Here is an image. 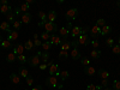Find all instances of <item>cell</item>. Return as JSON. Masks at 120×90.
<instances>
[{"mask_svg":"<svg viewBox=\"0 0 120 90\" xmlns=\"http://www.w3.org/2000/svg\"><path fill=\"white\" fill-rule=\"evenodd\" d=\"M70 55H71V58L73 60L82 59V54H81V51H79V48H78V43H77L76 40L72 41V51H71V53H70Z\"/></svg>","mask_w":120,"mask_h":90,"instance_id":"cell-1","label":"cell"},{"mask_svg":"<svg viewBox=\"0 0 120 90\" xmlns=\"http://www.w3.org/2000/svg\"><path fill=\"white\" fill-rule=\"evenodd\" d=\"M78 13H79V11H78V8H76V7L67 10V12H66V15H65V17H66V19H67V22L76 21L77 17H78Z\"/></svg>","mask_w":120,"mask_h":90,"instance_id":"cell-2","label":"cell"},{"mask_svg":"<svg viewBox=\"0 0 120 90\" xmlns=\"http://www.w3.org/2000/svg\"><path fill=\"white\" fill-rule=\"evenodd\" d=\"M76 41H77L78 46L81 45V46L86 47V46H89V45H90V41H91V40L89 38V35H88V34H82L78 38H76Z\"/></svg>","mask_w":120,"mask_h":90,"instance_id":"cell-3","label":"cell"},{"mask_svg":"<svg viewBox=\"0 0 120 90\" xmlns=\"http://www.w3.org/2000/svg\"><path fill=\"white\" fill-rule=\"evenodd\" d=\"M89 36L91 37L93 40H97L98 36H101V28L97 26V25L91 26L90 30H89Z\"/></svg>","mask_w":120,"mask_h":90,"instance_id":"cell-4","label":"cell"},{"mask_svg":"<svg viewBox=\"0 0 120 90\" xmlns=\"http://www.w3.org/2000/svg\"><path fill=\"white\" fill-rule=\"evenodd\" d=\"M28 64L30 67H38L40 64H41V59L40 56L36 54V55H33V56H29L28 58Z\"/></svg>","mask_w":120,"mask_h":90,"instance_id":"cell-5","label":"cell"},{"mask_svg":"<svg viewBox=\"0 0 120 90\" xmlns=\"http://www.w3.org/2000/svg\"><path fill=\"white\" fill-rule=\"evenodd\" d=\"M43 28H45V31L48 33V34L58 31V30H59V28H58V25L55 23H51V22H48V21L43 24Z\"/></svg>","mask_w":120,"mask_h":90,"instance_id":"cell-6","label":"cell"},{"mask_svg":"<svg viewBox=\"0 0 120 90\" xmlns=\"http://www.w3.org/2000/svg\"><path fill=\"white\" fill-rule=\"evenodd\" d=\"M46 84L49 85L51 88H58V85H59V78L56 76H49L46 79Z\"/></svg>","mask_w":120,"mask_h":90,"instance_id":"cell-7","label":"cell"},{"mask_svg":"<svg viewBox=\"0 0 120 90\" xmlns=\"http://www.w3.org/2000/svg\"><path fill=\"white\" fill-rule=\"evenodd\" d=\"M82 34H83V28H81V26H72V29H71V37L72 38L76 40Z\"/></svg>","mask_w":120,"mask_h":90,"instance_id":"cell-8","label":"cell"},{"mask_svg":"<svg viewBox=\"0 0 120 90\" xmlns=\"http://www.w3.org/2000/svg\"><path fill=\"white\" fill-rule=\"evenodd\" d=\"M37 55L40 56V59H41V64H47L49 60H51V54H49L48 52H41L40 51L37 53Z\"/></svg>","mask_w":120,"mask_h":90,"instance_id":"cell-9","label":"cell"},{"mask_svg":"<svg viewBox=\"0 0 120 90\" xmlns=\"http://www.w3.org/2000/svg\"><path fill=\"white\" fill-rule=\"evenodd\" d=\"M49 42L52 43V46H60L63 42V38H60V36L55 35V34H51V40Z\"/></svg>","mask_w":120,"mask_h":90,"instance_id":"cell-10","label":"cell"},{"mask_svg":"<svg viewBox=\"0 0 120 90\" xmlns=\"http://www.w3.org/2000/svg\"><path fill=\"white\" fill-rule=\"evenodd\" d=\"M13 48V43L12 42H10L7 38H1V36H0V48H3V49H7V48Z\"/></svg>","mask_w":120,"mask_h":90,"instance_id":"cell-11","label":"cell"},{"mask_svg":"<svg viewBox=\"0 0 120 90\" xmlns=\"http://www.w3.org/2000/svg\"><path fill=\"white\" fill-rule=\"evenodd\" d=\"M70 48H72V42L68 41V40H63L61 45H60V51H66V52H68Z\"/></svg>","mask_w":120,"mask_h":90,"instance_id":"cell-12","label":"cell"},{"mask_svg":"<svg viewBox=\"0 0 120 90\" xmlns=\"http://www.w3.org/2000/svg\"><path fill=\"white\" fill-rule=\"evenodd\" d=\"M48 73L49 76H56L59 77V66L56 64H53L52 66L48 67Z\"/></svg>","mask_w":120,"mask_h":90,"instance_id":"cell-13","label":"cell"},{"mask_svg":"<svg viewBox=\"0 0 120 90\" xmlns=\"http://www.w3.org/2000/svg\"><path fill=\"white\" fill-rule=\"evenodd\" d=\"M0 30H3V31H6V33H11L12 31V26L7 21H4L0 23Z\"/></svg>","mask_w":120,"mask_h":90,"instance_id":"cell-14","label":"cell"},{"mask_svg":"<svg viewBox=\"0 0 120 90\" xmlns=\"http://www.w3.org/2000/svg\"><path fill=\"white\" fill-rule=\"evenodd\" d=\"M59 34H60V37L63 40H67L68 36H70V30L66 26H63V28L59 29Z\"/></svg>","mask_w":120,"mask_h":90,"instance_id":"cell-15","label":"cell"},{"mask_svg":"<svg viewBox=\"0 0 120 90\" xmlns=\"http://www.w3.org/2000/svg\"><path fill=\"white\" fill-rule=\"evenodd\" d=\"M31 19H33V16H31V13H23L22 15V18H21V22H22V24H29L30 22H31Z\"/></svg>","mask_w":120,"mask_h":90,"instance_id":"cell-16","label":"cell"},{"mask_svg":"<svg viewBox=\"0 0 120 90\" xmlns=\"http://www.w3.org/2000/svg\"><path fill=\"white\" fill-rule=\"evenodd\" d=\"M24 45H22V43H19V45H16L15 47H13V53L16 54V55H21V54H23L24 53Z\"/></svg>","mask_w":120,"mask_h":90,"instance_id":"cell-17","label":"cell"},{"mask_svg":"<svg viewBox=\"0 0 120 90\" xmlns=\"http://www.w3.org/2000/svg\"><path fill=\"white\" fill-rule=\"evenodd\" d=\"M10 81H11V83H12V84L18 85L19 83H21L22 78L19 77V75H18V73H11V76H10Z\"/></svg>","mask_w":120,"mask_h":90,"instance_id":"cell-18","label":"cell"},{"mask_svg":"<svg viewBox=\"0 0 120 90\" xmlns=\"http://www.w3.org/2000/svg\"><path fill=\"white\" fill-rule=\"evenodd\" d=\"M84 73H85L86 76H90V77H91V76H95L97 72H96V68H95V67H93L91 65H90V66L84 67Z\"/></svg>","mask_w":120,"mask_h":90,"instance_id":"cell-19","label":"cell"},{"mask_svg":"<svg viewBox=\"0 0 120 90\" xmlns=\"http://www.w3.org/2000/svg\"><path fill=\"white\" fill-rule=\"evenodd\" d=\"M56 16H58V13L54 11V10H51V11L47 13V21L51 22V23H54L55 19H56Z\"/></svg>","mask_w":120,"mask_h":90,"instance_id":"cell-20","label":"cell"},{"mask_svg":"<svg viewBox=\"0 0 120 90\" xmlns=\"http://www.w3.org/2000/svg\"><path fill=\"white\" fill-rule=\"evenodd\" d=\"M12 12V7L10 6V5H1V7H0V13H3V15H8V13H11Z\"/></svg>","mask_w":120,"mask_h":90,"instance_id":"cell-21","label":"cell"},{"mask_svg":"<svg viewBox=\"0 0 120 90\" xmlns=\"http://www.w3.org/2000/svg\"><path fill=\"white\" fill-rule=\"evenodd\" d=\"M97 75H98V77L101 79H108L109 78V72L107 71V70H105V68H100Z\"/></svg>","mask_w":120,"mask_h":90,"instance_id":"cell-22","label":"cell"},{"mask_svg":"<svg viewBox=\"0 0 120 90\" xmlns=\"http://www.w3.org/2000/svg\"><path fill=\"white\" fill-rule=\"evenodd\" d=\"M24 49H25V51H29V52L34 51V49H35V45H34V41H33V40H28V41L25 42Z\"/></svg>","mask_w":120,"mask_h":90,"instance_id":"cell-23","label":"cell"},{"mask_svg":"<svg viewBox=\"0 0 120 90\" xmlns=\"http://www.w3.org/2000/svg\"><path fill=\"white\" fill-rule=\"evenodd\" d=\"M18 38V31L17 30H12L11 33H8V36H7V40L10 42H13Z\"/></svg>","mask_w":120,"mask_h":90,"instance_id":"cell-24","label":"cell"},{"mask_svg":"<svg viewBox=\"0 0 120 90\" xmlns=\"http://www.w3.org/2000/svg\"><path fill=\"white\" fill-rule=\"evenodd\" d=\"M18 75H19L21 78H26V77H29V70L25 68V67H19Z\"/></svg>","mask_w":120,"mask_h":90,"instance_id":"cell-25","label":"cell"},{"mask_svg":"<svg viewBox=\"0 0 120 90\" xmlns=\"http://www.w3.org/2000/svg\"><path fill=\"white\" fill-rule=\"evenodd\" d=\"M109 33H112V26L111 25H105L101 28V36H107Z\"/></svg>","mask_w":120,"mask_h":90,"instance_id":"cell-26","label":"cell"},{"mask_svg":"<svg viewBox=\"0 0 120 90\" xmlns=\"http://www.w3.org/2000/svg\"><path fill=\"white\" fill-rule=\"evenodd\" d=\"M17 60V55L12 52V53H8L7 54V56H6V61L7 63H10V64H12V63H15Z\"/></svg>","mask_w":120,"mask_h":90,"instance_id":"cell-27","label":"cell"},{"mask_svg":"<svg viewBox=\"0 0 120 90\" xmlns=\"http://www.w3.org/2000/svg\"><path fill=\"white\" fill-rule=\"evenodd\" d=\"M90 56L95 60L100 59V56H101V51H100V49H93L91 53H90Z\"/></svg>","mask_w":120,"mask_h":90,"instance_id":"cell-28","label":"cell"},{"mask_svg":"<svg viewBox=\"0 0 120 90\" xmlns=\"http://www.w3.org/2000/svg\"><path fill=\"white\" fill-rule=\"evenodd\" d=\"M59 77L61 78V81H66V79L70 77V72L67 71V70H63V71L59 72Z\"/></svg>","mask_w":120,"mask_h":90,"instance_id":"cell-29","label":"cell"},{"mask_svg":"<svg viewBox=\"0 0 120 90\" xmlns=\"http://www.w3.org/2000/svg\"><path fill=\"white\" fill-rule=\"evenodd\" d=\"M21 28H22V22L19 21V19H16V21L12 23V30H17L18 31Z\"/></svg>","mask_w":120,"mask_h":90,"instance_id":"cell-30","label":"cell"},{"mask_svg":"<svg viewBox=\"0 0 120 90\" xmlns=\"http://www.w3.org/2000/svg\"><path fill=\"white\" fill-rule=\"evenodd\" d=\"M17 61H18L19 64H25V63H28V56H25L24 54L17 55Z\"/></svg>","mask_w":120,"mask_h":90,"instance_id":"cell-31","label":"cell"},{"mask_svg":"<svg viewBox=\"0 0 120 90\" xmlns=\"http://www.w3.org/2000/svg\"><path fill=\"white\" fill-rule=\"evenodd\" d=\"M41 48L43 49L45 52H48L49 49L52 48V43L49 42V41H47V42H42V46H41Z\"/></svg>","mask_w":120,"mask_h":90,"instance_id":"cell-32","label":"cell"},{"mask_svg":"<svg viewBox=\"0 0 120 90\" xmlns=\"http://www.w3.org/2000/svg\"><path fill=\"white\" fill-rule=\"evenodd\" d=\"M30 8V5H28L26 3H24V4H22L21 6H19V12H24V13H28V10Z\"/></svg>","mask_w":120,"mask_h":90,"instance_id":"cell-33","label":"cell"},{"mask_svg":"<svg viewBox=\"0 0 120 90\" xmlns=\"http://www.w3.org/2000/svg\"><path fill=\"white\" fill-rule=\"evenodd\" d=\"M70 56V53L66 52V51H60L59 52V59H61V60H65Z\"/></svg>","mask_w":120,"mask_h":90,"instance_id":"cell-34","label":"cell"},{"mask_svg":"<svg viewBox=\"0 0 120 90\" xmlns=\"http://www.w3.org/2000/svg\"><path fill=\"white\" fill-rule=\"evenodd\" d=\"M15 18H16V12H15V13H12V12H11V13H8V15L6 16V19H7V22H8L10 24L13 23V22L16 21Z\"/></svg>","mask_w":120,"mask_h":90,"instance_id":"cell-35","label":"cell"},{"mask_svg":"<svg viewBox=\"0 0 120 90\" xmlns=\"http://www.w3.org/2000/svg\"><path fill=\"white\" fill-rule=\"evenodd\" d=\"M41 40H42L43 42H47V41H49V40H51V34H48V33L43 31V33L41 34Z\"/></svg>","mask_w":120,"mask_h":90,"instance_id":"cell-36","label":"cell"},{"mask_svg":"<svg viewBox=\"0 0 120 90\" xmlns=\"http://www.w3.org/2000/svg\"><path fill=\"white\" fill-rule=\"evenodd\" d=\"M90 45H91L93 49H98V47H100V41H98V40H91V41H90Z\"/></svg>","mask_w":120,"mask_h":90,"instance_id":"cell-37","label":"cell"},{"mask_svg":"<svg viewBox=\"0 0 120 90\" xmlns=\"http://www.w3.org/2000/svg\"><path fill=\"white\" fill-rule=\"evenodd\" d=\"M81 64H82V66H84V67L90 66V59H89V58H82V59H81Z\"/></svg>","mask_w":120,"mask_h":90,"instance_id":"cell-38","label":"cell"},{"mask_svg":"<svg viewBox=\"0 0 120 90\" xmlns=\"http://www.w3.org/2000/svg\"><path fill=\"white\" fill-rule=\"evenodd\" d=\"M95 25H97V26H100V28L105 26V25H106V19H103V18H100V19H97Z\"/></svg>","mask_w":120,"mask_h":90,"instance_id":"cell-39","label":"cell"},{"mask_svg":"<svg viewBox=\"0 0 120 90\" xmlns=\"http://www.w3.org/2000/svg\"><path fill=\"white\" fill-rule=\"evenodd\" d=\"M112 51L114 54H120V45H114L112 47Z\"/></svg>","mask_w":120,"mask_h":90,"instance_id":"cell-40","label":"cell"},{"mask_svg":"<svg viewBox=\"0 0 120 90\" xmlns=\"http://www.w3.org/2000/svg\"><path fill=\"white\" fill-rule=\"evenodd\" d=\"M106 45H107L108 47H111V48H112V47L114 46V38H109V37L106 38Z\"/></svg>","mask_w":120,"mask_h":90,"instance_id":"cell-41","label":"cell"},{"mask_svg":"<svg viewBox=\"0 0 120 90\" xmlns=\"http://www.w3.org/2000/svg\"><path fill=\"white\" fill-rule=\"evenodd\" d=\"M113 90H120V81H118V79L113 82Z\"/></svg>","mask_w":120,"mask_h":90,"instance_id":"cell-42","label":"cell"},{"mask_svg":"<svg viewBox=\"0 0 120 90\" xmlns=\"http://www.w3.org/2000/svg\"><path fill=\"white\" fill-rule=\"evenodd\" d=\"M25 81H26V84H28L29 86H31V85L34 84V78H31V77H30V76L25 78Z\"/></svg>","mask_w":120,"mask_h":90,"instance_id":"cell-43","label":"cell"},{"mask_svg":"<svg viewBox=\"0 0 120 90\" xmlns=\"http://www.w3.org/2000/svg\"><path fill=\"white\" fill-rule=\"evenodd\" d=\"M34 45H35V47H41V46H42L41 40H40V38H37V40H34Z\"/></svg>","mask_w":120,"mask_h":90,"instance_id":"cell-44","label":"cell"},{"mask_svg":"<svg viewBox=\"0 0 120 90\" xmlns=\"http://www.w3.org/2000/svg\"><path fill=\"white\" fill-rule=\"evenodd\" d=\"M38 68L41 70V71H45V70H47V68H48V65H47V64H40Z\"/></svg>","mask_w":120,"mask_h":90,"instance_id":"cell-45","label":"cell"},{"mask_svg":"<svg viewBox=\"0 0 120 90\" xmlns=\"http://www.w3.org/2000/svg\"><path fill=\"white\" fill-rule=\"evenodd\" d=\"M86 90H96V85L95 84H88L86 85Z\"/></svg>","mask_w":120,"mask_h":90,"instance_id":"cell-46","label":"cell"},{"mask_svg":"<svg viewBox=\"0 0 120 90\" xmlns=\"http://www.w3.org/2000/svg\"><path fill=\"white\" fill-rule=\"evenodd\" d=\"M108 79H102V83H101V85H102V88H106V86H108Z\"/></svg>","mask_w":120,"mask_h":90,"instance_id":"cell-47","label":"cell"},{"mask_svg":"<svg viewBox=\"0 0 120 90\" xmlns=\"http://www.w3.org/2000/svg\"><path fill=\"white\" fill-rule=\"evenodd\" d=\"M30 90H43V89H42V86H41V85H37V86H34V88H31Z\"/></svg>","mask_w":120,"mask_h":90,"instance_id":"cell-48","label":"cell"},{"mask_svg":"<svg viewBox=\"0 0 120 90\" xmlns=\"http://www.w3.org/2000/svg\"><path fill=\"white\" fill-rule=\"evenodd\" d=\"M0 3H1V5H8L7 0H0Z\"/></svg>","mask_w":120,"mask_h":90,"instance_id":"cell-49","label":"cell"},{"mask_svg":"<svg viewBox=\"0 0 120 90\" xmlns=\"http://www.w3.org/2000/svg\"><path fill=\"white\" fill-rule=\"evenodd\" d=\"M28 5H30V4H34V0H26V1H25Z\"/></svg>","mask_w":120,"mask_h":90,"instance_id":"cell-50","label":"cell"},{"mask_svg":"<svg viewBox=\"0 0 120 90\" xmlns=\"http://www.w3.org/2000/svg\"><path fill=\"white\" fill-rule=\"evenodd\" d=\"M33 37H34V40H37V38H38V34H34Z\"/></svg>","mask_w":120,"mask_h":90,"instance_id":"cell-51","label":"cell"},{"mask_svg":"<svg viewBox=\"0 0 120 90\" xmlns=\"http://www.w3.org/2000/svg\"><path fill=\"white\" fill-rule=\"evenodd\" d=\"M58 89H63V84H60V83H59V85H58Z\"/></svg>","mask_w":120,"mask_h":90,"instance_id":"cell-52","label":"cell"},{"mask_svg":"<svg viewBox=\"0 0 120 90\" xmlns=\"http://www.w3.org/2000/svg\"><path fill=\"white\" fill-rule=\"evenodd\" d=\"M116 6H118V7H119V8H120V0H119V1H118V3H116Z\"/></svg>","mask_w":120,"mask_h":90,"instance_id":"cell-53","label":"cell"},{"mask_svg":"<svg viewBox=\"0 0 120 90\" xmlns=\"http://www.w3.org/2000/svg\"><path fill=\"white\" fill-rule=\"evenodd\" d=\"M118 45H120V35H119V37H118Z\"/></svg>","mask_w":120,"mask_h":90,"instance_id":"cell-54","label":"cell"},{"mask_svg":"<svg viewBox=\"0 0 120 90\" xmlns=\"http://www.w3.org/2000/svg\"><path fill=\"white\" fill-rule=\"evenodd\" d=\"M102 90H113V89H109V88H103Z\"/></svg>","mask_w":120,"mask_h":90,"instance_id":"cell-55","label":"cell"},{"mask_svg":"<svg viewBox=\"0 0 120 90\" xmlns=\"http://www.w3.org/2000/svg\"><path fill=\"white\" fill-rule=\"evenodd\" d=\"M0 7H1V3H0Z\"/></svg>","mask_w":120,"mask_h":90,"instance_id":"cell-56","label":"cell"},{"mask_svg":"<svg viewBox=\"0 0 120 90\" xmlns=\"http://www.w3.org/2000/svg\"><path fill=\"white\" fill-rule=\"evenodd\" d=\"M0 49H1V48H0Z\"/></svg>","mask_w":120,"mask_h":90,"instance_id":"cell-57","label":"cell"}]
</instances>
